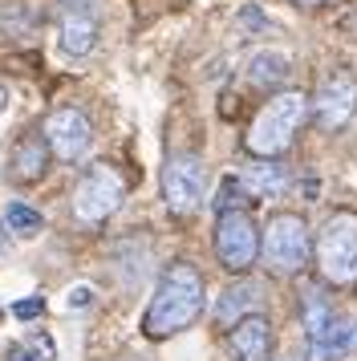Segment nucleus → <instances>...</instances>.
Here are the masks:
<instances>
[{"instance_id":"nucleus-5","label":"nucleus","mask_w":357,"mask_h":361,"mask_svg":"<svg viewBox=\"0 0 357 361\" xmlns=\"http://www.w3.org/2000/svg\"><path fill=\"white\" fill-rule=\"evenodd\" d=\"M126 199V183L110 163H94L73 187V215L81 224H106Z\"/></svg>"},{"instance_id":"nucleus-3","label":"nucleus","mask_w":357,"mask_h":361,"mask_svg":"<svg viewBox=\"0 0 357 361\" xmlns=\"http://www.w3.org/2000/svg\"><path fill=\"white\" fill-rule=\"evenodd\" d=\"M260 252H264V260L276 276H296L313 260V231L296 212H276L264 228Z\"/></svg>"},{"instance_id":"nucleus-6","label":"nucleus","mask_w":357,"mask_h":361,"mask_svg":"<svg viewBox=\"0 0 357 361\" xmlns=\"http://www.w3.org/2000/svg\"><path fill=\"white\" fill-rule=\"evenodd\" d=\"M203 195H207V166L199 154H187L178 150L167 159L162 166V199L175 215H195L203 207Z\"/></svg>"},{"instance_id":"nucleus-17","label":"nucleus","mask_w":357,"mask_h":361,"mask_svg":"<svg viewBox=\"0 0 357 361\" xmlns=\"http://www.w3.org/2000/svg\"><path fill=\"white\" fill-rule=\"evenodd\" d=\"M333 317H337V312L329 309L325 293L308 288V293H305V305H301V321H305V337H308V345H317V341L325 337V333H329Z\"/></svg>"},{"instance_id":"nucleus-13","label":"nucleus","mask_w":357,"mask_h":361,"mask_svg":"<svg viewBox=\"0 0 357 361\" xmlns=\"http://www.w3.org/2000/svg\"><path fill=\"white\" fill-rule=\"evenodd\" d=\"M57 41L69 57H85V53L97 45V20L90 8H65L61 29H57Z\"/></svg>"},{"instance_id":"nucleus-25","label":"nucleus","mask_w":357,"mask_h":361,"mask_svg":"<svg viewBox=\"0 0 357 361\" xmlns=\"http://www.w3.org/2000/svg\"><path fill=\"white\" fill-rule=\"evenodd\" d=\"M296 4H321V0H296Z\"/></svg>"},{"instance_id":"nucleus-2","label":"nucleus","mask_w":357,"mask_h":361,"mask_svg":"<svg viewBox=\"0 0 357 361\" xmlns=\"http://www.w3.org/2000/svg\"><path fill=\"white\" fill-rule=\"evenodd\" d=\"M305 118H308V98L296 94V90H284V94H276L256 114L252 130L243 138V147L252 150L256 159H272V154H280L292 142V134L301 130Z\"/></svg>"},{"instance_id":"nucleus-14","label":"nucleus","mask_w":357,"mask_h":361,"mask_svg":"<svg viewBox=\"0 0 357 361\" xmlns=\"http://www.w3.org/2000/svg\"><path fill=\"white\" fill-rule=\"evenodd\" d=\"M236 179L243 183V191L252 199H276L284 187H289V171L280 163H272V159H256V163H248L236 175Z\"/></svg>"},{"instance_id":"nucleus-22","label":"nucleus","mask_w":357,"mask_h":361,"mask_svg":"<svg viewBox=\"0 0 357 361\" xmlns=\"http://www.w3.org/2000/svg\"><path fill=\"white\" fill-rule=\"evenodd\" d=\"M65 305H69V309H85V305H94V288H85V284H78V288H69V296H65Z\"/></svg>"},{"instance_id":"nucleus-15","label":"nucleus","mask_w":357,"mask_h":361,"mask_svg":"<svg viewBox=\"0 0 357 361\" xmlns=\"http://www.w3.org/2000/svg\"><path fill=\"white\" fill-rule=\"evenodd\" d=\"M45 166H49V142H45V134H25L20 142L13 147V175L16 179H41L45 175Z\"/></svg>"},{"instance_id":"nucleus-24","label":"nucleus","mask_w":357,"mask_h":361,"mask_svg":"<svg viewBox=\"0 0 357 361\" xmlns=\"http://www.w3.org/2000/svg\"><path fill=\"white\" fill-rule=\"evenodd\" d=\"M4 106H8V90L0 85V114H4Z\"/></svg>"},{"instance_id":"nucleus-21","label":"nucleus","mask_w":357,"mask_h":361,"mask_svg":"<svg viewBox=\"0 0 357 361\" xmlns=\"http://www.w3.org/2000/svg\"><path fill=\"white\" fill-rule=\"evenodd\" d=\"M41 312H45V300H41V296H29V300H16V305H13L16 321H37Z\"/></svg>"},{"instance_id":"nucleus-8","label":"nucleus","mask_w":357,"mask_h":361,"mask_svg":"<svg viewBox=\"0 0 357 361\" xmlns=\"http://www.w3.org/2000/svg\"><path fill=\"white\" fill-rule=\"evenodd\" d=\"M41 134H45L49 150H53L61 163H78L81 154L90 150V138H94V130H90V118L81 114V110H73V106L53 110V114L45 118Z\"/></svg>"},{"instance_id":"nucleus-11","label":"nucleus","mask_w":357,"mask_h":361,"mask_svg":"<svg viewBox=\"0 0 357 361\" xmlns=\"http://www.w3.org/2000/svg\"><path fill=\"white\" fill-rule=\"evenodd\" d=\"M227 345L236 361H272V325L264 317H243L236 329H227Z\"/></svg>"},{"instance_id":"nucleus-26","label":"nucleus","mask_w":357,"mask_h":361,"mask_svg":"<svg viewBox=\"0 0 357 361\" xmlns=\"http://www.w3.org/2000/svg\"><path fill=\"white\" fill-rule=\"evenodd\" d=\"M280 361H296V357H280Z\"/></svg>"},{"instance_id":"nucleus-16","label":"nucleus","mask_w":357,"mask_h":361,"mask_svg":"<svg viewBox=\"0 0 357 361\" xmlns=\"http://www.w3.org/2000/svg\"><path fill=\"white\" fill-rule=\"evenodd\" d=\"M292 73V61L280 49H256L248 57V82L252 85H280Z\"/></svg>"},{"instance_id":"nucleus-23","label":"nucleus","mask_w":357,"mask_h":361,"mask_svg":"<svg viewBox=\"0 0 357 361\" xmlns=\"http://www.w3.org/2000/svg\"><path fill=\"white\" fill-rule=\"evenodd\" d=\"M65 8H90V4H94V0H61Z\"/></svg>"},{"instance_id":"nucleus-9","label":"nucleus","mask_w":357,"mask_h":361,"mask_svg":"<svg viewBox=\"0 0 357 361\" xmlns=\"http://www.w3.org/2000/svg\"><path fill=\"white\" fill-rule=\"evenodd\" d=\"M308 110H313V118H317L321 126H329V130L345 126V122L353 118V110H357V82L349 78V73H333L329 82H321L317 102H313Z\"/></svg>"},{"instance_id":"nucleus-7","label":"nucleus","mask_w":357,"mask_h":361,"mask_svg":"<svg viewBox=\"0 0 357 361\" xmlns=\"http://www.w3.org/2000/svg\"><path fill=\"white\" fill-rule=\"evenodd\" d=\"M260 244H264V235H260L256 219L248 212H219V219H215V256L227 272H248L260 256Z\"/></svg>"},{"instance_id":"nucleus-10","label":"nucleus","mask_w":357,"mask_h":361,"mask_svg":"<svg viewBox=\"0 0 357 361\" xmlns=\"http://www.w3.org/2000/svg\"><path fill=\"white\" fill-rule=\"evenodd\" d=\"M260 305H264V284L260 280H236V284H227L224 293H219L211 317H215L219 329H236L243 317H256Z\"/></svg>"},{"instance_id":"nucleus-12","label":"nucleus","mask_w":357,"mask_h":361,"mask_svg":"<svg viewBox=\"0 0 357 361\" xmlns=\"http://www.w3.org/2000/svg\"><path fill=\"white\" fill-rule=\"evenodd\" d=\"M357 353V317H333V325L317 345H308V361H345Z\"/></svg>"},{"instance_id":"nucleus-19","label":"nucleus","mask_w":357,"mask_h":361,"mask_svg":"<svg viewBox=\"0 0 357 361\" xmlns=\"http://www.w3.org/2000/svg\"><path fill=\"white\" fill-rule=\"evenodd\" d=\"M4 228L16 231V235H37L45 228V219H41V212H32L29 203H8L4 207Z\"/></svg>"},{"instance_id":"nucleus-20","label":"nucleus","mask_w":357,"mask_h":361,"mask_svg":"<svg viewBox=\"0 0 357 361\" xmlns=\"http://www.w3.org/2000/svg\"><path fill=\"white\" fill-rule=\"evenodd\" d=\"M243 199H252L248 191H243V183H240V179H224L215 207H219V212H243Z\"/></svg>"},{"instance_id":"nucleus-4","label":"nucleus","mask_w":357,"mask_h":361,"mask_svg":"<svg viewBox=\"0 0 357 361\" xmlns=\"http://www.w3.org/2000/svg\"><path fill=\"white\" fill-rule=\"evenodd\" d=\"M317 268L329 284H353L357 280V215L333 212L317 231Z\"/></svg>"},{"instance_id":"nucleus-18","label":"nucleus","mask_w":357,"mask_h":361,"mask_svg":"<svg viewBox=\"0 0 357 361\" xmlns=\"http://www.w3.org/2000/svg\"><path fill=\"white\" fill-rule=\"evenodd\" d=\"M53 357H57V345H53L49 333H32V337H25L8 349V361H53Z\"/></svg>"},{"instance_id":"nucleus-1","label":"nucleus","mask_w":357,"mask_h":361,"mask_svg":"<svg viewBox=\"0 0 357 361\" xmlns=\"http://www.w3.org/2000/svg\"><path fill=\"white\" fill-rule=\"evenodd\" d=\"M203 300H207V293H203V276L195 272V264L175 260L162 272L159 288H155V300H150V309L143 317V333L155 337V341L175 337V333H183L187 325L199 321Z\"/></svg>"}]
</instances>
